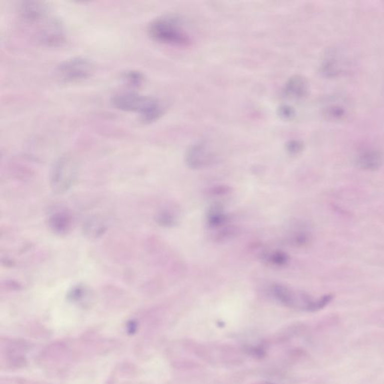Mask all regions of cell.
<instances>
[{
    "instance_id": "cell-2",
    "label": "cell",
    "mask_w": 384,
    "mask_h": 384,
    "mask_svg": "<svg viewBox=\"0 0 384 384\" xmlns=\"http://www.w3.org/2000/svg\"><path fill=\"white\" fill-rule=\"evenodd\" d=\"M272 293L280 302L290 307H298L309 311H316L325 308L333 299L332 294L323 295L318 299H313L307 293L293 290L288 286L275 284Z\"/></svg>"
},
{
    "instance_id": "cell-12",
    "label": "cell",
    "mask_w": 384,
    "mask_h": 384,
    "mask_svg": "<svg viewBox=\"0 0 384 384\" xmlns=\"http://www.w3.org/2000/svg\"><path fill=\"white\" fill-rule=\"evenodd\" d=\"M48 225L56 234L66 235L72 230L73 218L67 211H56L48 218Z\"/></svg>"
},
{
    "instance_id": "cell-13",
    "label": "cell",
    "mask_w": 384,
    "mask_h": 384,
    "mask_svg": "<svg viewBox=\"0 0 384 384\" xmlns=\"http://www.w3.org/2000/svg\"><path fill=\"white\" fill-rule=\"evenodd\" d=\"M165 114V106L159 99L152 97L144 111L139 115L143 124L149 125L158 121Z\"/></svg>"
},
{
    "instance_id": "cell-16",
    "label": "cell",
    "mask_w": 384,
    "mask_h": 384,
    "mask_svg": "<svg viewBox=\"0 0 384 384\" xmlns=\"http://www.w3.org/2000/svg\"><path fill=\"white\" fill-rule=\"evenodd\" d=\"M145 75L138 70H126L122 72L120 80L126 87L132 89L141 87L145 82Z\"/></svg>"
},
{
    "instance_id": "cell-14",
    "label": "cell",
    "mask_w": 384,
    "mask_h": 384,
    "mask_svg": "<svg viewBox=\"0 0 384 384\" xmlns=\"http://www.w3.org/2000/svg\"><path fill=\"white\" fill-rule=\"evenodd\" d=\"M323 115L328 120H344L347 114L348 109L344 105V101L340 102L339 100L329 102L327 105L323 108Z\"/></svg>"
},
{
    "instance_id": "cell-9",
    "label": "cell",
    "mask_w": 384,
    "mask_h": 384,
    "mask_svg": "<svg viewBox=\"0 0 384 384\" xmlns=\"http://www.w3.org/2000/svg\"><path fill=\"white\" fill-rule=\"evenodd\" d=\"M308 90L309 86L308 81L303 76L294 75L285 83L282 93L287 99L299 100L308 95Z\"/></svg>"
},
{
    "instance_id": "cell-21",
    "label": "cell",
    "mask_w": 384,
    "mask_h": 384,
    "mask_svg": "<svg viewBox=\"0 0 384 384\" xmlns=\"http://www.w3.org/2000/svg\"><path fill=\"white\" fill-rule=\"evenodd\" d=\"M277 114L279 118L284 121H290L296 117V111L294 108L288 105H281L278 108Z\"/></svg>"
},
{
    "instance_id": "cell-11",
    "label": "cell",
    "mask_w": 384,
    "mask_h": 384,
    "mask_svg": "<svg viewBox=\"0 0 384 384\" xmlns=\"http://www.w3.org/2000/svg\"><path fill=\"white\" fill-rule=\"evenodd\" d=\"M346 59L341 57L335 53L330 52L326 54V57L320 65V72L326 78H335L339 76L343 72H345Z\"/></svg>"
},
{
    "instance_id": "cell-15",
    "label": "cell",
    "mask_w": 384,
    "mask_h": 384,
    "mask_svg": "<svg viewBox=\"0 0 384 384\" xmlns=\"http://www.w3.org/2000/svg\"><path fill=\"white\" fill-rule=\"evenodd\" d=\"M227 220L228 217L221 205H213L208 211L207 223L212 228H218L224 225Z\"/></svg>"
},
{
    "instance_id": "cell-10",
    "label": "cell",
    "mask_w": 384,
    "mask_h": 384,
    "mask_svg": "<svg viewBox=\"0 0 384 384\" xmlns=\"http://www.w3.org/2000/svg\"><path fill=\"white\" fill-rule=\"evenodd\" d=\"M384 162L383 153L377 149L370 148L361 152L356 157L358 168L364 171H377Z\"/></svg>"
},
{
    "instance_id": "cell-5",
    "label": "cell",
    "mask_w": 384,
    "mask_h": 384,
    "mask_svg": "<svg viewBox=\"0 0 384 384\" xmlns=\"http://www.w3.org/2000/svg\"><path fill=\"white\" fill-rule=\"evenodd\" d=\"M38 42L47 47L62 46L66 41V31L61 21L55 17L48 16L37 24Z\"/></svg>"
},
{
    "instance_id": "cell-20",
    "label": "cell",
    "mask_w": 384,
    "mask_h": 384,
    "mask_svg": "<svg viewBox=\"0 0 384 384\" xmlns=\"http://www.w3.org/2000/svg\"><path fill=\"white\" fill-rule=\"evenodd\" d=\"M304 144L300 140H290L285 144V150L290 156L299 155L303 150Z\"/></svg>"
},
{
    "instance_id": "cell-18",
    "label": "cell",
    "mask_w": 384,
    "mask_h": 384,
    "mask_svg": "<svg viewBox=\"0 0 384 384\" xmlns=\"http://www.w3.org/2000/svg\"><path fill=\"white\" fill-rule=\"evenodd\" d=\"M268 263L275 266H283L288 262L289 257L286 253L281 251H275L268 253L265 255Z\"/></svg>"
},
{
    "instance_id": "cell-19",
    "label": "cell",
    "mask_w": 384,
    "mask_h": 384,
    "mask_svg": "<svg viewBox=\"0 0 384 384\" xmlns=\"http://www.w3.org/2000/svg\"><path fill=\"white\" fill-rule=\"evenodd\" d=\"M105 230L104 225L101 223L96 221H89L84 226V231L89 236H100Z\"/></svg>"
},
{
    "instance_id": "cell-1",
    "label": "cell",
    "mask_w": 384,
    "mask_h": 384,
    "mask_svg": "<svg viewBox=\"0 0 384 384\" xmlns=\"http://www.w3.org/2000/svg\"><path fill=\"white\" fill-rule=\"evenodd\" d=\"M150 39L158 43L176 47H188L192 43V34L189 33L184 21L173 14L162 15L153 19L147 27Z\"/></svg>"
},
{
    "instance_id": "cell-8",
    "label": "cell",
    "mask_w": 384,
    "mask_h": 384,
    "mask_svg": "<svg viewBox=\"0 0 384 384\" xmlns=\"http://www.w3.org/2000/svg\"><path fill=\"white\" fill-rule=\"evenodd\" d=\"M18 13L25 24L36 26L50 15V8L42 1H23L18 6Z\"/></svg>"
},
{
    "instance_id": "cell-3",
    "label": "cell",
    "mask_w": 384,
    "mask_h": 384,
    "mask_svg": "<svg viewBox=\"0 0 384 384\" xmlns=\"http://www.w3.org/2000/svg\"><path fill=\"white\" fill-rule=\"evenodd\" d=\"M78 173L76 159L70 155H64L55 161L50 174L53 191L57 194L66 192L72 187Z\"/></svg>"
},
{
    "instance_id": "cell-4",
    "label": "cell",
    "mask_w": 384,
    "mask_h": 384,
    "mask_svg": "<svg viewBox=\"0 0 384 384\" xmlns=\"http://www.w3.org/2000/svg\"><path fill=\"white\" fill-rule=\"evenodd\" d=\"M94 63L84 57H75L62 62L56 74L63 84H76L85 81L94 72Z\"/></svg>"
},
{
    "instance_id": "cell-7",
    "label": "cell",
    "mask_w": 384,
    "mask_h": 384,
    "mask_svg": "<svg viewBox=\"0 0 384 384\" xmlns=\"http://www.w3.org/2000/svg\"><path fill=\"white\" fill-rule=\"evenodd\" d=\"M215 154L206 143L193 144L186 152V163L192 169H201L215 160Z\"/></svg>"
},
{
    "instance_id": "cell-6",
    "label": "cell",
    "mask_w": 384,
    "mask_h": 384,
    "mask_svg": "<svg viewBox=\"0 0 384 384\" xmlns=\"http://www.w3.org/2000/svg\"><path fill=\"white\" fill-rule=\"evenodd\" d=\"M151 99V96H144L135 92H121L112 96L111 105L119 111L141 114Z\"/></svg>"
},
{
    "instance_id": "cell-17",
    "label": "cell",
    "mask_w": 384,
    "mask_h": 384,
    "mask_svg": "<svg viewBox=\"0 0 384 384\" xmlns=\"http://www.w3.org/2000/svg\"><path fill=\"white\" fill-rule=\"evenodd\" d=\"M156 222L162 227H171L175 226L177 223V217L171 211L163 209L157 214Z\"/></svg>"
}]
</instances>
